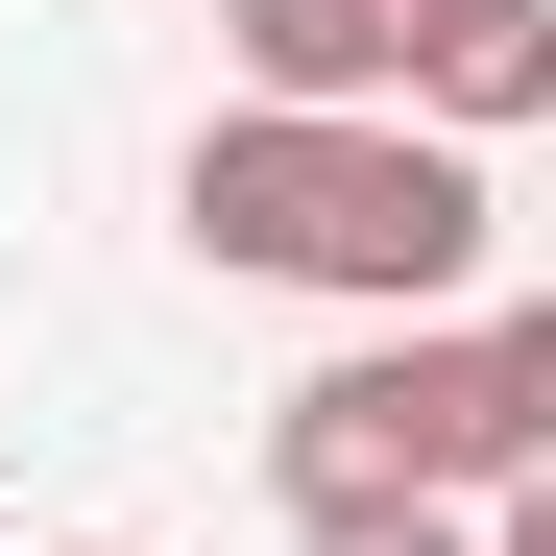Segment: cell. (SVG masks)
<instances>
[{
  "mask_svg": "<svg viewBox=\"0 0 556 556\" xmlns=\"http://www.w3.org/2000/svg\"><path fill=\"white\" fill-rule=\"evenodd\" d=\"M169 218H194V266L339 291L388 339L484 291V146H435V122H266V98H218L194 169H169Z\"/></svg>",
  "mask_w": 556,
  "mask_h": 556,
  "instance_id": "cell-1",
  "label": "cell"
},
{
  "mask_svg": "<svg viewBox=\"0 0 556 556\" xmlns=\"http://www.w3.org/2000/svg\"><path fill=\"white\" fill-rule=\"evenodd\" d=\"M266 484H291V532H339V508H508V484H556V459L508 412V339L484 315H412V339H363V363H315V388L266 412Z\"/></svg>",
  "mask_w": 556,
  "mask_h": 556,
  "instance_id": "cell-2",
  "label": "cell"
},
{
  "mask_svg": "<svg viewBox=\"0 0 556 556\" xmlns=\"http://www.w3.org/2000/svg\"><path fill=\"white\" fill-rule=\"evenodd\" d=\"M218 49H242V98H266V122H412L435 0H218Z\"/></svg>",
  "mask_w": 556,
  "mask_h": 556,
  "instance_id": "cell-3",
  "label": "cell"
},
{
  "mask_svg": "<svg viewBox=\"0 0 556 556\" xmlns=\"http://www.w3.org/2000/svg\"><path fill=\"white\" fill-rule=\"evenodd\" d=\"M412 122H435V146H508V122H556V0H435Z\"/></svg>",
  "mask_w": 556,
  "mask_h": 556,
  "instance_id": "cell-4",
  "label": "cell"
},
{
  "mask_svg": "<svg viewBox=\"0 0 556 556\" xmlns=\"http://www.w3.org/2000/svg\"><path fill=\"white\" fill-rule=\"evenodd\" d=\"M291 556H484V508H339V532H291Z\"/></svg>",
  "mask_w": 556,
  "mask_h": 556,
  "instance_id": "cell-5",
  "label": "cell"
},
{
  "mask_svg": "<svg viewBox=\"0 0 556 556\" xmlns=\"http://www.w3.org/2000/svg\"><path fill=\"white\" fill-rule=\"evenodd\" d=\"M484 339H508V412H532V459H556V291H532V315H484Z\"/></svg>",
  "mask_w": 556,
  "mask_h": 556,
  "instance_id": "cell-6",
  "label": "cell"
},
{
  "mask_svg": "<svg viewBox=\"0 0 556 556\" xmlns=\"http://www.w3.org/2000/svg\"><path fill=\"white\" fill-rule=\"evenodd\" d=\"M484 556H556V484H508V508H484Z\"/></svg>",
  "mask_w": 556,
  "mask_h": 556,
  "instance_id": "cell-7",
  "label": "cell"
},
{
  "mask_svg": "<svg viewBox=\"0 0 556 556\" xmlns=\"http://www.w3.org/2000/svg\"><path fill=\"white\" fill-rule=\"evenodd\" d=\"M73 556H122V532H73Z\"/></svg>",
  "mask_w": 556,
  "mask_h": 556,
  "instance_id": "cell-8",
  "label": "cell"
}]
</instances>
